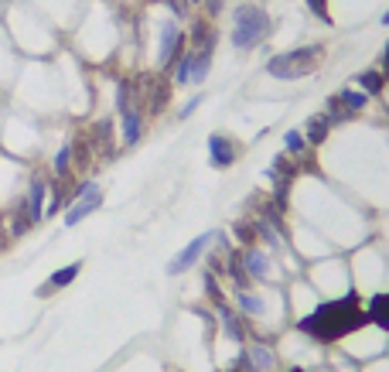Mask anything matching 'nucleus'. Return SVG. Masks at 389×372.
<instances>
[{
    "mask_svg": "<svg viewBox=\"0 0 389 372\" xmlns=\"http://www.w3.org/2000/svg\"><path fill=\"white\" fill-rule=\"evenodd\" d=\"M283 147H287V158H304V154H308V140H304L301 130H287Z\"/></svg>",
    "mask_w": 389,
    "mask_h": 372,
    "instance_id": "b1692460",
    "label": "nucleus"
},
{
    "mask_svg": "<svg viewBox=\"0 0 389 372\" xmlns=\"http://www.w3.org/2000/svg\"><path fill=\"white\" fill-rule=\"evenodd\" d=\"M242 355H246V362H249L253 369H260V372L276 369V352H273L270 341H260V338H256V341H249V345H246V352H242Z\"/></svg>",
    "mask_w": 389,
    "mask_h": 372,
    "instance_id": "9d476101",
    "label": "nucleus"
},
{
    "mask_svg": "<svg viewBox=\"0 0 389 372\" xmlns=\"http://www.w3.org/2000/svg\"><path fill=\"white\" fill-rule=\"evenodd\" d=\"M233 232L239 236V243L253 246V243H256V236H260V232H256V219H253V222H249V219H239V222L233 226Z\"/></svg>",
    "mask_w": 389,
    "mask_h": 372,
    "instance_id": "393cba45",
    "label": "nucleus"
},
{
    "mask_svg": "<svg viewBox=\"0 0 389 372\" xmlns=\"http://www.w3.org/2000/svg\"><path fill=\"white\" fill-rule=\"evenodd\" d=\"M188 3H201V0H188Z\"/></svg>",
    "mask_w": 389,
    "mask_h": 372,
    "instance_id": "2f4dec72",
    "label": "nucleus"
},
{
    "mask_svg": "<svg viewBox=\"0 0 389 372\" xmlns=\"http://www.w3.org/2000/svg\"><path fill=\"white\" fill-rule=\"evenodd\" d=\"M167 7H171L174 17H188V7H192V3H188V0H167Z\"/></svg>",
    "mask_w": 389,
    "mask_h": 372,
    "instance_id": "c85d7f7f",
    "label": "nucleus"
},
{
    "mask_svg": "<svg viewBox=\"0 0 389 372\" xmlns=\"http://www.w3.org/2000/svg\"><path fill=\"white\" fill-rule=\"evenodd\" d=\"M48 181L44 178H31V185H28V198H24V208H28V215H31V222H41L44 219V198H48Z\"/></svg>",
    "mask_w": 389,
    "mask_h": 372,
    "instance_id": "9b49d317",
    "label": "nucleus"
},
{
    "mask_svg": "<svg viewBox=\"0 0 389 372\" xmlns=\"http://www.w3.org/2000/svg\"><path fill=\"white\" fill-rule=\"evenodd\" d=\"M215 314H219V325H222V335H226L229 341H235V345H239V341L246 338V328H242V318L235 314V311L229 307V304H219V307H215Z\"/></svg>",
    "mask_w": 389,
    "mask_h": 372,
    "instance_id": "f8f14e48",
    "label": "nucleus"
},
{
    "mask_svg": "<svg viewBox=\"0 0 389 372\" xmlns=\"http://www.w3.org/2000/svg\"><path fill=\"white\" fill-rule=\"evenodd\" d=\"M383 24H389V10H386V14H383Z\"/></svg>",
    "mask_w": 389,
    "mask_h": 372,
    "instance_id": "7c9ffc66",
    "label": "nucleus"
},
{
    "mask_svg": "<svg viewBox=\"0 0 389 372\" xmlns=\"http://www.w3.org/2000/svg\"><path fill=\"white\" fill-rule=\"evenodd\" d=\"M335 99H338V106H345L351 117L355 113H362L365 106H369V96L362 92V89H342V92H335Z\"/></svg>",
    "mask_w": 389,
    "mask_h": 372,
    "instance_id": "6ab92c4d",
    "label": "nucleus"
},
{
    "mask_svg": "<svg viewBox=\"0 0 389 372\" xmlns=\"http://www.w3.org/2000/svg\"><path fill=\"white\" fill-rule=\"evenodd\" d=\"M185 44H188V38L178 31V24H174V21H167V24H164V31H160V51H157V65H160V72H164V76H167V72H171V65L181 58Z\"/></svg>",
    "mask_w": 389,
    "mask_h": 372,
    "instance_id": "39448f33",
    "label": "nucleus"
},
{
    "mask_svg": "<svg viewBox=\"0 0 389 372\" xmlns=\"http://www.w3.org/2000/svg\"><path fill=\"white\" fill-rule=\"evenodd\" d=\"M78 270H82V263H69V267H62V270H55L51 277H48V287L44 290H58V287H69L72 280L78 277Z\"/></svg>",
    "mask_w": 389,
    "mask_h": 372,
    "instance_id": "5701e85b",
    "label": "nucleus"
},
{
    "mask_svg": "<svg viewBox=\"0 0 389 372\" xmlns=\"http://www.w3.org/2000/svg\"><path fill=\"white\" fill-rule=\"evenodd\" d=\"M242 263H246V273H249V280H273V260L267 249L260 246H246L242 253Z\"/></svg>",
    "mask_w": 389,
    "mask_h": 372,
    "instance_id": "6e6552de",
    "label": "nucleus"
},
{
    "mask_svg": "<svg viewBox=\"0 0 389 372\" xmlns=\"http://www.w3.org/2000/svg\"><path fill=\"white\" fill-rule=\"evenodd\" d=\"M304 3H308V10H311L317 21L331 24V14H328V0H304Z\"/></svg>",
    "mask_w": 389,
    "mask_h": 372,
    "instance_id": "bb28decb",
    "label": "nucleus"
},
{
    "mask_svg": "<svg viewBox=\"0 0 389 372\" xmlns=\"http://www.w3.org/2000/svg\"><path fill=\"white\" fill-rule=\"evenodd\" d=\"M239 154H242V147H239V140L233 137H226V133H212L208 137V161L212 167H233L239 161Z\"/></svg>",
    "mask_w": 389,
    "mask_h": 372,
    "instance_id": "0eeeda50",
    "label": "nucleus"
},
{
    "mask_svg": "<svg viewBox=\"0 0 389 372\" xmlns=\"http://www.w3.org/2000/svg\"><path fill=\"white\" fill-rule=\"evenodd\" d=\"M365 321H369V318H365V304L358 301L355 290H349L345 297L324 301V304L314 307L311 314H304V318L297 321V331H301L304 338H311V341L335 345V341H342L345 335L358 331Z\"/></svg>",
    "mask_w": 389,
    "mask_h": 372,
    "instance_id": "f257e3e1",
    "label": "nucleus"
},
{
    "mask_svg": "<svg viewBox=\"0 0 389 372\" xmlns=\"http://www.w3.org/2000/svg\"><path fill=\"white\" fill-rule=\"evenodd\" d=\"M198 103H201V96H192V99H188V103L181 106V113H178V117H181V120H188V117H192L194 110H198Z\"/></svg>",
    "mask_w": 389,
    "mask_h": 372,
    "instance_id": "c756f323",
    "label": "nucleus"
},
{
    "mask_svg": "<svg viewBox=\"0 0 389 372\" xmlns=\"http://www.w3.org/2000/svg\"><path fill=\"white\" fill-rule=\"evenodd\" d=\"M201 284H205V294H208V301H212L215 307H219V304H226V297H222V287H219V280H215V273H212V270H205Z\"/></svg>",
    "mask_w": 389,
    "mask_h": 372,
    "instance_id": "a878e982",
    "label": "nucleus"
},
{
    "mask_svg": "<svg viewBox=\"0 0 389 372\" xmlns=\"http://www.w3.org/2000/svg\"><path fill=\"white\" fill-rule=\"evenodd\" d=\"M270 35V14L256 3H242L233 14V44L239 51H249Z\"/></svg>",
    "mask_w": 389,
    "mask_h": 372,
    "instance_id": "7ed1b4c3",
    "label": "nucleus"
},
{
    "mask_svg": "<svg viewBox=\"0 0 389 372\" xmlns=\"http://www.w3.org/2000/svg\"><path fill=\"white\" fill-rule=\"evenodd\" d=\"M51 171H55V181H69V174H72V144H62L55 151Z\"/></svg>",
    "mask_w": 389,
    "mask_h": 372,
    "instance_id": "aec40b11",
    "label": "nucleus"
},
{
    "mask_svg": "<svg viewBox=\"0 0 389 372\" xmlns=\"http://www.w3.org/2000/svg\"><path fill=\"white\" fill-rule=\"evenodd\" d=\"M144 110L140 106H126L119 110V130H123V147H133L144 137Z\"/></svg>",
    "mask_w": 389,
    "mask_h": 372,
    "instance_id": "1a4fd4ad",
    "label": "nucleus"
},
{
    "mask_svg": "<svg viewBox=\"0 0 389 372\" xmlns=\"http://www.w3.org/2000/svg\"><path fill=\"white\" fill-rule=\"evenodd\" d=\"M201 3H205V17L212 21V17L222 14V3H226V0H201Z\"/></svg>",
    "mask_w": 389,
    "mask_h": 372,
    "instance_id": "cd10ccee",
    "label": "nucleus"
},
{
    "mask_svg": "<svg viewBox=\"0 0 389 372\" xmlns=\"http://www.w3.org/2000/svg\"><path fill=\"white\" fill-rule=\"evenodd\" d=\"M212 243H215V232H201V236H194L192 243H188V246H185L181 253H178V256H174V260H171V263H167V273H171V277H178V273H188L194 263H198V260L208 253V246H212Z\"/></svg>",
    "mask_w": 389,
    "mask_h": 372,
    "instance_id": "423d86ee",
    "label": "nucleus"
},
{
    "mask_svg": "<svg viewBox=\"0 0 389 372\" xmlns=\"http://www.w3.org/2000/svg\"><path fill=\"white\" fill-rule=\"evenodd\" d=\"M267 178H270V181H294V178H297V164H294V158H287V154H276Z\"/></svg>",
    "mask_w": 389,
    "mask_h": 372,
    "instance_id": "412c9836",
    "label": "nucleus"
},
{
    "mask_svg": "<svg viewBox=\"0 0 389 372\" xmlns=\"http://www.w3.org/2000/svg\"><path fill=\"white\" fill-rule=\"evenodd\" d=\"M235 304H239V314H246V318H263V311H267V304H263V297H256L253 290H235Z\"/></svg>",
    "mask_w": 389,
    "mask_h": 372,
    "instance_id": "dca6fc26",
    "label": "nucleus"
},
{
    "mask_svg": "<svg viewBox=\"0 0 389 372\" xmlns=\"http://www.w3.org/2000/svg\"><path fill=\"white\" fill-rule=\"evenodd\" d=\"M355 83L362 85V92L365 96H379L383 92V85H386V76L379 72V69H369V72H358V79Z\"/></svg>",
    "mask_w": 389,
    "mask_h": 372,
    "instance_id": "4be33fe9",
    "label": "nucleus"
},
{
    "mask_svg": "<svg viewBox=\"0 0 389 372\" xmlns=\"http://www.w3.org/2000/svg\"><path fill=\"white\" fill-rule=\"evenodd\" d=\"M99 205H103V188L96 181H82L72 192V205L65 208V226H78L85 215H92Z\"/></svg>",
    "mask_w": 389,
    "mask_h": 372,
    "instance_id": "20e7f679",
    "label": "nucleus"
},
{
    "mask_svg": "<svg viewBox=\"0 0 389 372\" xmlns=\"http://www.w3.org/2000/svg\"><path fill=\"white\" fill-rule=\"evenodd\" d=\"M226 277L235 284V290H249V273H246V263H242V253L239 249H229L226 253Z\"/></svg>",
    "mask_w": 389,
    "mask_h": 372,
    "instance_id": "4468645a",
    "label": "nucleus"
},
{
    "mask_svg": "<svg viewBox=\"0 0 389 372\" xmlns=\"http://www.w3.org/2000/svg\"><path fill=\"white\" fill-rule=\"evenodd\" d=\"M185 38H188V48H192V51H198V48H205V44H215V28H212L205 17H198V21L192 24V31H188Z\"/></svg>",
    "mask_w": 389,
    "mask_h": 372,
    "instance_id": "a211bd4d",
    "label": "nucleus"
},
{
    "mask_svg": "<svg viewBox=\"0 0 389 372\" xmlns=\"http://www.w3.org/2000/svg\"><path fill=\"white\" fill-rule=\"evenodd\" d=\"M89 140H92V151H99V154H113V120H99V124L92 126Z\"/></svg>",
    "mask_w": 389,
    "mask_h": 372,
    "instance_id": "f3484780",
    "label": "nucleus"
},
{
    "mask_svg": "<svg viewBox=\"0 0 389 372\" xmlns=\"http://www.w3.org/2000/svg\"><path fill=\"white\" fill-rule=\"evenodd\" d=\"M365 318L379 331H389V290L386 294H372L365 304Z\"/></svg>",
    "mask_w": 389,
    "mask_h": 372,
    "instance_id": "ddd939ff",
    "label": "nucleus"
},
{
    "mask_svg": "<svg viewBox=\"0 0 389 372\" xmlns=\"http://www.w3.org/2000/svg\"><path fill=\"white\" fill-rule=\"evenodd\" d=\"M328 130H331V120H328L324 113H314V117H308V124H304V140H308V147L324 144Z\"/></svg>",
    "mask_w": 389,
    "mask_h": 372,
    "instance_id": "2eb2a0df",
    "label": "nucleus"
},
{
    "mask_svg": "<svg viewBox=\"0 0 389 372\" xmlns=\"http://www.w3.org/2000/svg\"><path fill=\"white\" fill-rule=\"evenodd\" d=\"M321 58H324V44H304V48H290V51H280V55H273L270 62H267V72H270L273 79H287V83H294V79H304V76H311L314 69L321 65Z\"/></svg>",
    "mask_w": 389,
    "mask_h": 372,
    "instance_id": "f03ea898",
    "label": "nucleus"
}]
</instances>
